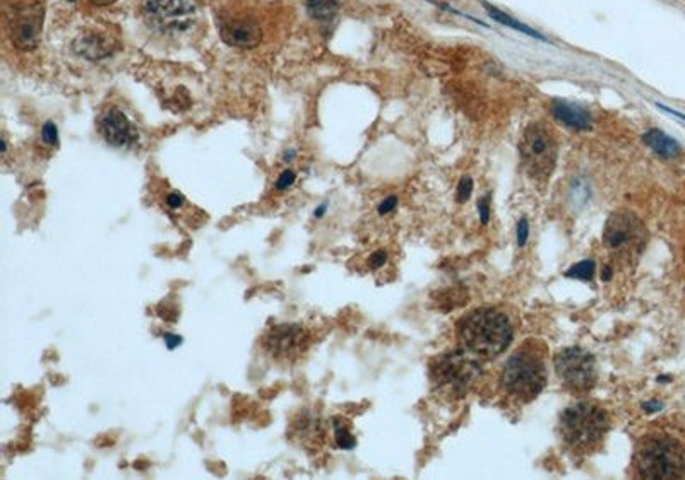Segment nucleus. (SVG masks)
<instances>
[{"label": "nucleus", "instance_id": "f3484780", "mask_svg": "<svg viewBox=\"0 0 685 480\" xmlns=\"http://www.w3.org/2000/svg\"><path fill=\"white\" fill-rule=\"evenodd\" d=\"M74 50L81 57L90 58V60H99V58H106L108 55H112L113 43L110 40L101 38V36L90 35L77 40L74 43Z\"/></svg>", "mask_w": 685, "mask_h": 480}, {"label": "nucleus", "instance_id": "423d86ee", "mask_svg": "<svg viewBox=\"0 0 685 480\" xmlns=\"http://www.w3.org/2000/svg\"><path fill=\"white\" fill-rule=\"evenodd\" d=\"M312 342V332L304 323H279L264 332L261 349L276 366L290 368L307 354Z\"/></svg>", "mask_w": 685, "mask_h": 480}, {"label": "nucleus", "instance_id": "473e14b6", "mask_svg": "<svg viewBox=\"0 0 685 480\" xmlns=\"http://www.w3.org/2000/svg\"><path fill=\"white\" fill-rule=\"evenodd\" d=\"M326 210H327V204H320L317 209L314 210V219H322L324 214H326Z\"/></svg>", "mask_w": 685, "mask_h": 480}, {"label": "nucleus", "instance_id": "6e6552de", "mask_svg": "<svg viewBox=\"0 0 685 480\" xmlns=\"http://www.w3.org/2000/svg\"><path fill=\"white\" fill-rule=\"evenodd\" d=\"M430 376L437 388L461 397L480 376V364L468 354H447L432 364Z\"/></svg>", "mask_w": 685, "mask_h": 480}, {"label": "nucleus", "instance_id": "dca6fc26", "mask_svg": "<svg viewBox=\"0 0 685 480\" xmlns=\"http://www.w3.org/2000/svg\"><path fill=\"white\" fill-rule=\"evenodd\" d=\"M643 140L650 149H653L658 156L663 157V160H675V157H679L680 153H682L680 144L677 142L675 139L670 137V135H666L665 132L658 130V128H653V130L646 132V134L643 135Z\"/></svg>", "mask_w": 685, "mask_h": 480}, {"label": "nucleus", "instance_id": "1a4fd4ad", "mask_svg": "<svg viewBox=\"0 0 685 480\" xmlns=\"http://www.w3.org/2000/svg\"><path fill=\"white\" fill-rule=\"evenodd\" d=\"M555 372L563 386L583 393L591 390L596 383L595 357L579 347H569L555 356Z\"/></svg>", "mask_w": 685, "mask_h": 480}, {"label": "nucleus", "instance_id": "2eb2a0df", "mask_svg": "<svg viewBox=\"0 0 685 480\" xmlns=\"http://www.w3.org/2000/svg\"><path fill=\"white\" fill-rule=\"evenodd\" d=\"M42 19L40 12L36 14H24L19 17L16 26H14V43L21 48V50H31L38 43L40 28H42Z\"/></svg>", "mask_w": 685, "mask_h": 480}, {"label": "nucleus", "instance_id": "39448f33", "mask_svg": "<svg viewBox=\"0 0 685 480\" xmlns=\"http://www.w3.org/2000/svg\"><path fill=\"white\" fill-rule=\"evenodd\" d=\"M636 467L643 479H679L684 474V452L665 436L647 438L637 449Z\"/></svg>", "mask_w": 685, "mask_h": 480}, {"label": "nucleus", "instance_id": "c85d7f7f", "mask_svg": "<svg viewBox=\"0 0 685 480\" xmlns=\"http://www.w3.org/2000/svg\"><path fill=\"white\" fill-rule=\"evenodd\" d=\"M163 338H165V343H167V347L170 350L182 345V341H183L182 337H179V335H173V334H165Z\"/></svg>", "mask_w": 685, "mask_h": 480}, {"label": "nucleus", "instance_id": "aec40b11", "mask_svg": "<svg viewBox=\"0 0 685 480\" xmlns=\"http://www.w3.org/2000/svg\"><path fill=\"white\" fill-rule=\"evenodd\" d=\"M333 429H334V441H336L338 448L346 449V452H349V449L355 448L356 446L355 436L352 434V431L348 429V426H346L342 420H340V419L334 420Z\"/></svg>", "mask_w": 685, "mask_h": 480}, {"label": "nucleus", "instance_id": "20e7f679", "mask_svg": "<svg viewBox=\"0 0 685 480\" xmlns=\"http://www.w3.org/2000/svg\"><path fill=\"white\" fill-rule=\"evenodd\" d=\"M519 156L529 178L545 182L557 164L559 146L550 128L541 121L528 125L519 140Z\"/></svg>", "mask_w": 685, "mask_h": 480}, {"label": "nucleus", "instance_id": "7ed1b4c3", "mask_svg": "<svg viewBox=\"0 0 685 480\" xmlns=\"http://www.w3.org/2000/svg\"><path fill=\"white\" fill-rule=\"evenodd\" d=\"M502 383L509 395L531 402L547 385V369L541 356L531 349H519L504 366Z\"/></svg>", "mask_w": 685, "mask_h": 480}, {"label": "nucleus", "instance_id": "b1692460", "mask_svg": "<svg viewBox=\"0 0 685 480\" xmlns=\"http://www.w3.org/2000/svg\"><path fill=\"white\" fill-rule=\"evenodd\" d=\"M471 190H473V178H471V176H463V178L459 180L458 191H456V195H458V202L465 204L468 198L471 197Z\"/></svg>", "mask_w": 685, "mask_h": 480}, {"label": "nucleus", "instance_id": "2f4dec72", "mask_svg": "<svg viewBox=\"0 0 685 480\" xmlns=\"http://www.w3.org/2000/svg\"><path fill=\"white\" fill-rule=\"evenodd\" d=\"M295 160H297V151L288 149L285 154H283V161L288 162V164H290V162H293Z\"/></svg>", "mask_w": 685, "mask_h": 480}, {"label": "nucleus", "instance_id": "a878e982", "mask_svg": "<svg viewBox=\"0 0 685 480\" xmlns=\"http://www.w3.org/2000/svg\"><path fill=\"white\" fill-rule=\"evenodd\" d=\"M396 205H397V197L396 195H389L388 198H384V200L379 204L377 207L379 216H388L389 212H393V210L396 209Z\"/></svg>", "mask_w": 685, "mask_h": 480}, {"label": "nucleus", "instance_id": "c9c22d12", "mask_svg": "<svg viewBox=\"0 0 685 480\" xmlns=\"http://www.w3.org/2000/svg\"><path fill=\"white\" fill-rule=\"evenodd\" d=\"M7 151H9V146H7V139H6V137H2V156H3V157H6Z\"/></svg>", "mask_w": 685, "mask_h": 480}, {"label": "nucleus", "instance_id": "c756f323", "mask_svg": "<svg viewBox=\"0 0 685 480\" xmlns=\"http://www.w3.org/2000/svg\"><path fill=\"white\" fill-rule=\"evenodd\" d=\"M661 407H663V405L660 404V402H654V400L646 402V404H643V409H644V412H646V413H653V412L661 411Z\"/></svg>", "mask_w": 685, "mask_h": 480}, {"label": "nucleus", "instance_id": "412c9836", "mask_svg": "<svg viewBox=\"0 0 685 480\" xmlns=\"http://www.w3.org/2000/svg\"><path fill=\"white\" fill-rule=\"evenodd\" d=\"M569 279H579V280H591L595 275V262L583 260L579 264H574L569 271L563 274Z\"/></svg>", "mask_w": 685, "mask_h": 480}, {"label": "nucleus", "instance_id": "5701e85b", "mask_svg": "<svg viewBox=\"0 0 685 480\" xmlns=\"http://www.w3.org/2000/svg\"><path fill=\"white\" fill-rule=\"evenodd\" d=\"M42 140L43 144H47L50 147L58 146V128L55 125V121H45V125L42 127Z\"/></svg>", "mask_w": 685, "mask_h": 480}, {"label": "nucleus", "instance_id": "f03ea898", "mask_svg": "<svg viewBox=\"0 0 685 480\" xmlns=\"http://www.w3.org/2000/svg\"><path fill=\"white\" fill-rule=\"evenodd\" d=\"M559 431L574 452H593L609 431V415L593 404H576L562 412Z\"/></svg>", "mask_w": 685, "mask_h": 480}, {"label": "nucleus", "instance_id": "f8f14e48", "mask_svg": "<svg viewBox=\"0 0 685 480\" xmlns=\"http://www.w3.org/2000/svg\"><path fill=\"white\" fill-rule=\"evenodd\" d=\"M220 33L226 45L237 48H254L259 45L261 38H263L259 24L245 19L231 21V23L223 24L220 28Z\"/></svg>", "mask_w": 685, "mask_h": 480}, {"label": "nucleus", "instance_id": "4be33fe9", "mask_svg": "<svg viewBox=\"0 0 685 480\" xmlns=\"http://www.w3.org/2000/svg\"><path fill=\"white\" fill-rule=\"evenodd\" d=\"M295 182H297V173H295L293 169H285V171L276 178L274 190L278 191V194H285V191H288L290 188L293 187Z\"/></svg>", "mask_w": 685, "mask_h": 480}, {"label": "nucleus", "instance_id": "9d476101", "mask_svg": "<svg viewBox=\"0 0 685 480\" xmlns=\"http://www.w3.org/2000/svg\"><path fill=\"white\" fill-rule=\"evenodd\" d=\"M97 128L101 139L115 149H129L139 139L138 130L132 125V121L129 120L127 114L120 108H115V106L105 110L99 114Z\"/></svg>", "mask_w": 685, "mask_h": 480}, {"label": "nucleus", "instance_id": "72a5a7b5", "mask_svg": "<svg viewBox=\"0 0 685 480\" xmlns=\"http://www.w3.org/2000/svg\"><path fill=\"white\" fill-rule=\"evenodd\" d=\"M602 279H603V280H610V279H612V268H610V267H605V268H603V275H602Z\"/></svg>", "mask_w": 685, "mask_h": 480}, {"label": "nucleus", "instance_id": "ddd939ff", "mask_svg": "<svg viewBox=\"0 0 685 480\" xmlns=\"http://www.w3.org/2000/svg\"><path fill=\"white\" fill-rule=\"evenodd\" d=\"M552 114L555 117V120L561 121L566 127L574 128V130H589L593 127L591 113L583 106L574 105V103L554 99L552 101Z\"/></svg>", "mask_w": 685, "mask_h": 480}, {"label": "nucleus", "instance_id": "bb28decb", "mask_svg": "<svg viewBox=\"0 0 685 480\" xmlns=\"http://www.w3.org/2000/svg\"><path fill=\"white\" fill-rule=\"evenodd\" d=\"M528 232H529L528 219H525V217H522V219L519 221V224H518V245L519 246L526 245V241H528Z\"/></svg>", "mask_w": 685, "mask_h": 480}, {"label": "nucleus", "instance_id": "9b49d317", "mask_svg": "<svg viewBox=\"0 0 685 480\" xmlns=\"http://www.w3.org/2000/svg\"><path fill=\"white\" fill-rule=\"evenodd\" d=\"M145 12L153 19L179 28V19L196 12V3L192 0H146Z\"/></svg>", "mask_w": 685, "mask_h": 480}, {"label": "nucleus", "instance_id": "6ab92c4d", "mask_svg": "<svg viewBox=\"0 0 685 480\" xmlns=\"http://www.w3.org/2000/svg\"><path fill=\"white\" fill-rule=\"evenodd\" d=\"M305 7L312 19L329 21L340 10V0H307Z\"/></svg>", "mask_w": 685, "mask_h": 480}, {"label": "nucleus", "instance_id": "cd10ccee", "mask_svg": "<svg viewBox=\"0 0 685 480\" xmlns=\"http://www.w3.org/2000/svg\"><path fill=\"white\" fill-rule=\"evenodd\" d=\"M488 202H490V197L481 198V200L478 202V210H480V221H481V224H487L488 219H490Z\"/></svg>", "mask_w": 685, "mask_h": 480}, {"label": "nucleus", "instance_id": "0eeeda50", "mask_svg": "<svg viewBox=\"0 0 685 480\" xmlns=\"http://www.w3.org/2000/svg\"><path fill=\"white\" fill-rule=\"evenodd\" d=\"M647 241L644 224L631 212H615L609 217L603 231V243L610 252L620 258L634 260L643 252Z\"/></svg>", "mask_w": 685, "mask_h": 480}, {"label": "nucleus", "instance_id": "7c9ffc66", "mask_svg": "<svg viewBox=\"0 0 685 480\" xmlns=\"http://www.w3.org/2000/svg\"><path fill=\"white\" fill-rule=\"evenodd\" d=\"M657 106L660 110H663V112H666V113H670V114H673V117H677V118H682V120H685V114L682 113H679V112H675V110H672V108H668V106H665V105H660V103H657Z\"/></svg>", "mask_w": 685, "mask_h": 480}, {"label": "nucleus", "instance_id": "f704fd0d", "mask_svg": "<svg viewBox=\"0 0 685 480\" xmlns=\"http://www.w3.org/2000/svg\"><path fill=\"white\" fill-rule=\"evenodd\" d=\"M93 3H97V6H108V3H113L115 0H91Z\"/></svg>", "mask_w": 685, "mask_h": 480}, {"label": "nucleus", "instance_id": "4468645a", "mask_svg": "<svg viewBox=\"0 0 685 480\" xmlns=\"http://www.w3.org/2000/svg\"><path fill=\"white\" fill-rule=\"evenodd\" d=\"M161 204H163V209L167 212H170L172 216L179 217L182 219L187 226L190 228H197L204 223L202 217H197L196 214H201L199 210L194 209L189 202L185 200L182 194L179 190H167L163 195H161Z\"/></svg>", "mask_w": 685, "mask_h": 480}, {"label": "nucleus", "instance_id": "393cba45", "mask_svg": "<svg viewBox=\"0 0 685 480\" xmlns=\"http://www.w3.org/2000/svg\"><path fill=\"white\" fill-rule=\"evenodd\" d=\"M386 262H388V253L384 250H377V252H374L368 257V267L377 271V268L384 267Z\"/></svg>", "mask_w": 685, "mask_h": 480}, {"label": "nucleus", "instance_id": "e433bc0d", "mask_svg": "<svg viewBox=\"0 0 685 480\" xmlns=\"http://www.w3.org/2000/svg\"><path fill=\"white\" fill-rule=\"evenodd\" d=\"M67 2H76V0H67Z\"/></svg>", "mask_w": 685, "mask_h": 480}, {"label": "nucleus", "instance_id": "f257e3e1", "mask_svg": "<svg viewBox=\"0 0 685 480\" xmlns=\"http://www.w3.org/2000/svg\"><path fill=\"white\" fill-rule=\"evenodd\" d=\"M458 335L471 356L492 359L509 347L513 327L506 315L493 308L474 309L459 321Z\"/></svg>", "mask_w": 685, "mask_h": 480}, {"label": "nucleus", "instance_id": "a211bd4d", "mask_svg": "<svg viewBox=\"0 0 685 480\" xmlns=\"http://www.w3.org/2000/svg\"><path fill=\"white\" fill-rule=\"evenodd\" d=\"M481 6L485 7L487 14H488L490 17H492L493 21H495V23H499V24H502V26H507V28H511V29H515V31L522 33V35L531 36V38H535V40H540V42H543V43H548V40L545 38V36L541 35V33L535 31V29L529 28V26L519 23V21H515L514 17L511 16V14L504 12V10H500L499 7L492 6V3H488V2H484V0H481Z\"/></svg>", "mask_w": 685, "mask_h": 480}]
</instances>
